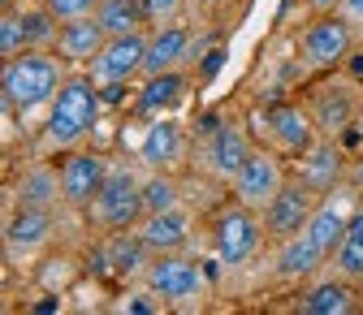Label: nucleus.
<instances>
[{
  "label": "nucleus",
  "instance_id": "26",
  "mask_svg": "<svg viewBox=\"0 0 363 315\" xmlns=\"http://www.w3.org/2000/svg\"><path fill=\"white\" fill-rule=\"evenodd\" d=\"M18 52H26V35H22V22H18V13L13 9H5L0 13V57H18Z\"/></svg>",
  "mask_w": 363,
  "mask_h": 315
},
{
  "label": "nucleus",
  "instance_id": "15",
  "mask_svg": "<svg viewBox=\"0 0 363 315\" xmlns=\"http://www.w3.org/2000/svg\"><path fill=\"white\" fill-rule=\"evenodd\" d=\"M113 156L96 151V147H78L61 156V195H65V212H86L91 199L100 195L104 177H108Z\"/></svg>",
  "mask_w": 363,
  "mask_h": 315
},
{
  "label": "nucleus",
  "instance_id": "23",
  "mask_svg": "<svg viewBox=\"0 0 363 315\" xmlns=\"http://www.w3.org/2000/svg\"><path fill=\"white\" fill-rule=\"evenodd\" d=\"M96 18L104 22L108 39H113V35H143V30H152L147 0H100Z\"/></svg>",
  "mask_w": 363,
  "mask_h": 315
},
{
  "label": "nucleus",
  "instance_id": "30",
  "mask_svg": "<svg viewBox=\"0 0 363 315\" xmlns=\"http://www.w3.org/2000/svg\"><path fill=\"white\" fill-rule=\"evenodd\" d=\"M346 182H350V186L363 195V151H359L354 160H346Z\"/></svg>",
  "mask_w": 363,
  "mask_h": 315
},
{
  "label": "nucleus",
  "instance_id": "12",
  "mask_svg": "<svg viewBox=\"0 0 363 315\" xmlns=\"http://www.w3.org/2000/svg\"><path fill=\"white\" fill-rule=\"evenodd\" d=\"M303 104H307L315 130H320L325 139H342V134L354 125L359 108H363V91L350 78H329V82L307 86V100Z\"/></svg>",
  "mask_w": 363,
  "mask_h": 315
},
{
  "label": "nucleus",
  "instance_id": "3",
  "mask_svg": "<svg viewBox=\"0 0 363 315\" xmlns=\"http://www.w3.org/2000/svg\"><path fill=\"white\" fill-rule=\"evenodd\" d=\"M255 130L242 125L230 113H212L195 125V147H191V168H199L212 186H230L247 156L255 151Z\"/></svg>",
  "mask_w": 363,
  "mask_h": 315
},
{
  "label": "nucleus",
  "instance_id": "32",
  "mask_svg": "<svg viewBox=\"0 0 363 315\" xmlns=\"http://www.w3.org/2000/svg\"><path fill=\"white\" fill-rule=\"evenodd\" d=\"M342 139H354V143L363 147V108H359V117H354V125H350V130L342 134ZM342 139H337V143H342Z\"/></svg>",
  "mask_w": 363,
  "mask_h": 315
},
{
  "label": "nucleus",
  "instance_id": "14",
  "mask_svg": "<svg viewBox=\"0 0 363 315\" xmlns=\"http://www.w3.org/2000/svg\"><path fill=\"white\" fill-rule=\"evenodd\" d=\"M320 195H325V190H315L307 177L290 173V182L281 186V195L259 212V216H264V229H268V242H286V238H294L298 229H307V220H311L315 203H320Z\"/></svg>",
  "mask_w": 363,
  "mask_h": 315
},
{
  "label": "nucleus",
  "instance_id": "28",
  "mask_svg": "<svg viewBox=\"0 0 363 315\" xmlns=\"http://www.w3.org/2000/svg\"><path fill=\"white\" fill-rule=\"evenodd\" d=\"M191 9V0H147V13H152V26H164V22H182V13Z\"/></svg>",
  "mask_w": 363,
  "mask_h": 315
},
{
  "label": "nucleus",
  "instance_id": "4",
  "mask_svg": "<svg viewBox=\"0 0 363 315\" xmlns=\"http://www.w3.org/2000/svg\"><path fill=\"white\" fill-rule=\"evenodd\" d=\"M143 182H147V164L139 160H113L108 164V177L100 195L91 199V207L82 212L86 224L96 229L100 238L104 234H121V229H134L143 220Z\"/></svg>",
  "mask_w": 363,
  "mask_h": 315
},
{
  "label": "nucleus",
  "instance_id": "10",
  "mask_svg": "<svg viewBox=\"0 0 363 315\" xmlns=\"http://www.w3.org/2000/svg\"><path fill=\"white\" fill-rule=\"evenodd\" d=\"M143 61H147V30L143 35H113L100 48V57L86 65V74L96 78L104 100H117L125 86H134L143 78Z\"/></svg>",
  "mask_w": 363,
  "mask_h": 315
},
{
  "label": "nucleus",
  "instance_id": "16",
  "mask_svg": "<svg viewBox=\"0 0 363 315\" xmlns=\"http://www.w3.org/2000/svg\"><path fill=\"white\" fill-rule=\"evenodd\" d=\"M139 238L152 246V255H164V251H191L195 234H199V212L177 203V207H164V212H147L139 224Z\"/></svg>",
  "mask_w": 363,
  "mask_h": 315
},
{
  "label": "nucleus",
  "instance_id": "24",
  "mask_svg": "<svg viewBox=\"0 0 363 315\" xmlns=\"http://www.w3.org/2000/svg\"><path fill=\"white\" fill-rule=\"evenodd\" d=\"M177 203H186L177 173L147 168V182H143V207H147V212H164V207H177ZM147 212H143V216H147Z\"/></svg>",
  "mask_w": 363,
  "mask_h": 315
},
{
  "label": "nucleus",
  "instance_id": "9",
  "mask_svg": "<svg viewBox=\"0 0 363 315\" xmlns=\"http://www.w3.org/2000/svg\"><path fill=\"white\" fill-rule=\"evenodd\" d=\"M354 26L342 13H320L294 35V65L303 74H337L354 52Z\"/></svg>",
  "mask_w": 363,
  "mask_h": 315
},
{
  "label": "nucleus",
  "instance_id": "2",
  "mask_svg": "<svg viewBox=\"0 0 363 315\" xmlns=\"http://www.w3.org/2000/svg\"><path fill=\"white\" fill-rule=\"evenodd\" d=\"M69 74H74V65L57 48H26V52L9 57L5 69H0L5 108L18 121H30L35 113H48V104L57 100V91L65 86Z\"/></svg>",
  "mask_w": 363,
  "mask_h": 315
},
{
  "label": "nucleus",
  "instance_id": "13",
  "mask_svg": "<svg viewBox=\"0 0 363 315\" xmlns=\"http://www.w3.org/2000/svg\"><path fill=\"white\" fill-rule=\"evenodd\" d=\"M191 147H195V134L182 121H173V117H147L139 143H134V160L147 164V168L177 173L182 164H191Z\"/></svg>",
  "mask_w": 363,
  "mask_h": 315
},
{
  "label": "nucleus",
  "instance_id": "31",
  "mask_svg": "<svg viewBox=\"0 0 363 315\" xmlns=\"http://www.w3.org/2000/svg\"><path fill=\"white\" fill-rule=\"evenodd\" d=\"M303 9H307L311 18H320V13H337L342 0H303Z\"/></svg>",
  "mask_w": 363,
  "mask_h": 315
},
{
  "label": "nucleus",
  "instance_id": "29",
  "mask_svg": "<svg viewBox=\"0 0 363 315\" xmlns=\"http://www.w3.org/2000/svg\"><path fill=\"white\" fill-rule=\"evenodd\" d=\"M354 30H363V0H342V9H337Z\"/></svg>",
  "mask_w": 363,
  "mask_h": 315
},
{
  "label": "nucleus",
  "instance_id": "20",
  "mask_svg": "<svg viewBox=\"0 0 363 315\" xmlns=\"http://www.w3.org/2000/svg\"><path fill=\"white\" fill-rule=\"evenodd\" d=\"M104 43H108V30H104L100 18H74V22H61V30H57V52L74 69H86L100 57Z\"/></svg>",
  "mask_w": 363,
  "mask_h": 315
},
{
  "label": "nucleus",
  "instance_id": "18",
  "mask_svg": "<svg viewBox=\"0 0 363 315\" xmlns=\"http://www.w3.org/2000/svg\"><path fill=\"white\" fill-rule=\"evenodd\" d=\"M9 203H35V207H65L61 195V164L48 156H30L22 173L9 182Z\"/></svg>",
  "mask_w": 363,
  "mask_h": 315
},
{
  "label": "nucleus",
  "instance_id": "27",
  "mask_svg": "<svg viewBox=\"0 0 363 315\" xmlns=\"http://www.w3.org/2000/svg\"><path fill=\"white\" fill-rule=\"evenodd\" d=\"M48 9L57 13V22H74V18H96L100 0H48Z\"/></svg>",
  "mask_w": 363,
  "mask_h": 315
},
{
  "label": "nucleus",
  "instance_id": "19",
  "mask_svg": "<svg viewBox=\"0 0 363 315\" xmlns=\"http://www.w3.org/2000/svg\"><path fill=\"white\" fill-rule=\"evenodd\" d=\"M294 311L298 315H350V311H359V294H354L350 281H342L333 273H320L315 281L298 285Z\"/></svg>",
  "mask_w": 363,
  "mask_h": 315
},
{
  "label": "nucleus",
  "instance_id": "25",
  "mask_svg": "<svg viewBox=\"0 0 363 315\" xmlns=\"http://www.w3.org/2000/svg\"><path fill=\"white\" fill-rule=\"evenodd\" d=\"M78 273H82V268H78V259H69V255H43V259L35 263V281L48 290V294H65Z\"/></svg>",
  "mask_w": 363,
  "mask_h": 315
},
{
  "label": "nucleus",
  "instance_id": "7",
  "mask_svg": "<svg viewBox=\"0 0 363 315\" xmlns=\"http://www.w3.org/2000/svg\"><path fill=\"white\" fill-rule=\"evenodd\" d=\"M65 207H35V203H5V255L13 268H35L52 251Z\"/></svg>",
  "mask_w": 363,
  "mask_h": 315
},
{
  "label": "nucleus",
  "instance_id": "33",
  "mask_svg": "<svg viewBox=\"0 0 363 315\" xmlns=\"http://www.w3.org/2000/svg\"><path fill=\"white\" fill-rule=\"evenodd\" d=\"M203 5H212V0H191V9H203Z\"/></svg>",
  "mask_w": 363,
  "mask_h": 315
},
{
  "label": "nucleus",
  "instance_id": "21",
  "mask_svg": "<svg viewBox=\"0 0 363 315\" xmlns=\"http://www.w3.org/2000/svg\"><path fill=\"white\" fill-rule=\"evenodd\" d=\"M186 86H191L186 69H173V74H152V78H143V86H139L134 113H139V117H164V108H173L182 96H186Z\"/></svg>",
  "mask_w": 363,
  "mask_h": 315
},
{
  "label": "nucleus",
  "instance_id": "11",
  "mask_svg": "<svg viewBox=\"0 0 363 315\" xmlns=\"http://www.w3.org/2000/svg\"><path fill=\"white\" fill-rule=\"evenodd\" d=\"M290 182V160L281 151H272V147H255L247 156V164L238 168V177L230 182V199H238L242 207H255L264 212L272 199L281 195V186Z\"/></svg>",
  "mask_w": 363,
  "mask_h": 315
},
{
  "label": "nucleus",
  "instance_id": "6",
  "mask_svg": "<svg viewBox=\"0 0 363 315\" xmlns=\"http://www.w3.org/2000/svg\"><path fill=\"white\" fill-rule=\"evenodd\" d=\"M169 311H191V307H203L208 294H212V281H208V263H199L195 255L186 251H164V255H152L143 277H139Z\"/></svg>",
  "mask_w": 363,
  "mask_h": 315
},
{
  "label": "nucleus",
  "instance_id": "8",
  "mask_svg": "<svg viewBox=\"0 0 363 315\" xmlns=\"http://www.w3.org/2000/svg\"><path fill=\"white\" fill-rule=\"evenodd\" d=\"M251 130H255V143L281 151L290 164L303 160L311 151V143L320 139V130H315L307 104H294V100H272L264 108L251 113Z\"/></svg>",
  "mask_w": 363,
  "mask_h": 315
},
{
  "label": "nucleus",
  "instance_id": "22",
  "mask_svg": "<svg viewBox=\"0 0 363 315\" xmlns=\"http://www.w3.org/2000/svg\"><path fill=\"white\" fill-rule=\"evenodd\" d=\"M329 273L350 281V285H363V199H359V212L350 216L346 234H342V242L329 259Z\"/></svg>",
  "mask_w": 363,
  "mask_h": 315
},
{
  "label": "nucleus",
  "instance_id": "1",
  "mask_svg": "<svg viewBox=\"0 0 363 315\" xmlns=\"http://www.w3.org/2000/svg\"><path fill=\"white\" fill-rule=\"evenodd\" d=\"M100 113H104V96L96 78L86 69H74L65 78V86L57 91V100L48 104L39 130H35V143H30V156H48V160H61L65 151H78L91 143V134L100 125Z\"/></svg>",
  "mask_w": 363,
  "mask_h": 315
},
{
  "label": "nucleus",
  "instance_id": "17",
  "mask_svg": "<svg viewBox=\"0 0 363 315\" xmlns=\"http://www.w3.org/2000/svg\"><path fill=\"white\" fill-rule=\"evenodd\" d=\"M191 57H195V30H191V22H164V26H152V30H147L143 78L186 69Z\"/></svg>",
  "mask_w": 363,
  "mask_h": 315
},
{
  "label": "nucleus",
  "instance_id": "5",
  "mask_svg": "<svg viewBox=\"0 0 363 315\" xmlns=\"http://www.w3.org/2000/svg\"><path fill=\"white\" fill-rule=\"evenodd\" d=\"M208 242H212V259L225 268V273H238V268L255 263L268 242L264 216L255 207H242L238 199H230L225 207H216L212 224H208Z\"/></svg>",
  "mask_w": 363,
  "mask_h": 315
}]
</instances>
